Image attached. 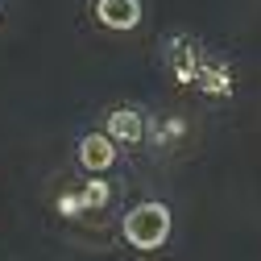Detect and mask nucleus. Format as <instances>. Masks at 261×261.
Here are the masks:
<instances>
[{
    "label": "nucleus",
    "mask_w": 261,
    "mask_h": 261,
    "mask_svg": "<svg viewBox=\"0 0 261 261\" xmlns=\"http://www.w3.org/2000/svg\"><path fill=\"white\" fill-rule=\"evenodd\" d=\"M166 237H170V207L166 203L145 199L137 207H128V216H124V241L133 249L153 253V249L166 245Z\"/></svg>",
    "instance_id": "nucleus-1"
},
{
    "label": "nucleus",
    "mask_w": 261,
    "mask_h": 261,
    "mask_svg": "<svg viewBox=\"0 0 261 261\" xmlns=\"http://www.w3.org/2000/svg\"><path fill=\"white\" fill-rule=\"evenodd\" d=\"M95 21L104 29H137L141 21V0H95Z\"/></svg>",
    "instance_id": "nucleus-2"
},
{
    "label": "nucleus",
    "mask_w": 261,
    "mask_h": 261,
    "mask_svg": "<svg viewBox=\"0 0 261 261\" xmlns=\"http://www.w3.org/2000/svg\"><path fill=\"white\" fill-rule=\"evenodd\" d=\"M79 162H83V170H108L112 162H116V137L112 133H87L79 141Z\"/></svg>",
    "instance_id": "nucleus-3"
},
{
    "label": "nucleus",
    "mask_w": 261,
    "mask_h": 261,
    "mask_svg": "<svg viewBox=\"0 0 261 261\" xmlns=\"http://www.w3.org/2000/svg\"><path fill=\"white\" fill-rule=\"evenodd\" d=\"M108 133H112L116 141H124V145H137V141L145 137V124H141V116H137L133 108H116V112L108 116Z\"/></svg>",
    "instance_id": "nucleus-4"
},
{
    "label": "nucleus",
    "mask_w": 261,
    "mask_h": 261,
    "mask_svg": "<svg viewBox=\"0 0 261 261\" xmlns=\"http://www.w3.org/2000/svg\"><path fill=\"white\" fill-rule=\"evenodd\" d=\"M108 203V182H87V191H83V207H104Z\"/></svg>",
    "instance_id": "nucleus-5"
}]
</instances>
